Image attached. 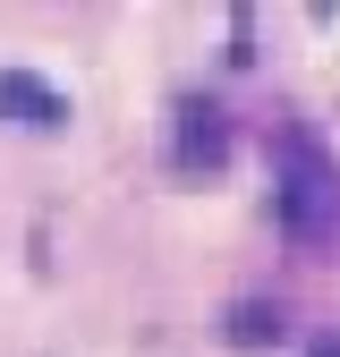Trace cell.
Masks as SVG:
<instances>
[{
  "mask_svg": "<svg viewBox=\"0 0 340 357\" xmlns=\"http://www.w3.org/2000/svg\"><path fill=\"white\" fill-rule=\"evenodd\" d=\"M281 221H289V238H307L323 247L340 230V170L315 137H289L281 145Z\"/></svg>",
  "mask_w": 340,
  "mask_h": 357,
  "instance_id": "obj_1",
  "label": "cell"
},
{
  "mask_svg": "<svg viewBox=\"0 0 340 357\" xmlns=\"http://www.w3.org/2000/svg\"><path fill=\"white\" fill-rule=\"evenodd\" d=\"M0 111L26 119V128H60V119H68V102H60L42 77H26V68H0Z\"/></svg>",
  "mask_w": 340,
  "mask_h": 357,
  "instance_id": "obj_2",
  "label": "cell"
},
{
  "mask_svg": "<svg viewBox=\"0 0 340 357\" xmlns=\"http://www.w3.org/2000/svg\"><path fill=\"white\" fill-rule=\"evenodd\" d=\"M179 119H187V137H179V162H187V170H196V162H222V153H230V128H222V111H196V102H187Z\"/></svg>",
  "mask_w": 340,
  "mask_h": 357,
  "instance_id": "obj_3",
  "label": "cell"
},
{
  "mask_svg": "<svg viewBox=\"0 0 340 357\" xmlns=\"http://www.w3.org/2000/svg\"><path fill=\"white\" fill-rule=\"evenodd\" d=\"M230 340H281V315H272V306H238V315H230Z\"/></svg>",
  "mask_w": 340,
  "mask_h": 357,
  "instance_id": "obj_4",
  "label": "cell"
},
{
  "mask_svg": "<svg viewBox=\"0 0 340 357\" xmlns=\"http://www.w3.org/2000/svg\"><path fill=\"white\" fill-rule=\"evenodd\" d=\"M315 357H340V340H323V349H315Z\"/></svg>",
  "mask_w": 340,
  "mask_h": 357,
  "instance_id": "obj_5",
  "label": "cell"
}]
</instances>
